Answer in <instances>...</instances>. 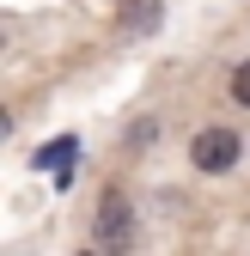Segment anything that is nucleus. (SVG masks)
Listing matches in <instances>:
<instances>
[{"mask_svg":"<svg viewBox=\"0 0 250 256\" xmlns=\"http://www.w3.org/2000/svg\"><path fill=\"white\" fill-rule=\"evenodd\" d=\"M92 244H98L104 256H128V250H134V202L122 196V189H104V196H98Z\"/></svg>","mask_w":250,"mask_h":256,"instance_id":"nucleus-1","label":"nucleus"},{"mask_svg":"<svg viewBox=\"0 0 250 256\" xmlns=\"http://www.w3.org/2000/svg\"><path fill=\"white\" fill-rule=\"evenodd\" d=\"M116 18H122V30H128V37H146V30H159L165 12H159V0H122Z\"/></svg>","mask_w":250,"mask_h":256,"instance_id":"nucleus-3","label":"nucleus"},{"mask_svg":"<svg viewBox=\"0 0 250 256\" xmlns=\"http://www.w3.org/2000/svg\"><path fill=\"white\" fill-rule=\"evenodd\" d=\"M232 104H250V61L232 74Z\"/></svg>","mask_w":250,"mask_h":256,"instance_id":"nucleus-6","label":"nucleus"},{"mask_svg":"<svg viewBox=\"0 0 250 256\" xmlns=\"http://www.w3.org/2000/svg\"><path fill=\"white\" fill-rule=\"evenodd\" d=\"M238 152H244V140L232 134V128H202V134L190 140V158H196V171H208V177L232 171V165H238Z\"/></svg>","mask_w":250,"mask_h":256,"instance_id":"nucleus-2","label":"nucleus"},{"mask_svg":"<svg viewBox=\"0 0 250 256\" xmlns=\"http://www.w3.org/2000/svg\"><path fill=\"white\" fill-rule=\"evenodd\" d=\"M152 134H159V122L146 116V122H134V128H128V146H152Z\"/></svg>","mask_w":250,"mask_h":256,"instance_id":"nucleus-5","label":"nucleus"},{"mask_svg":"<svg viewBox=\"0 0 250 256\" xmlns=\"http://www.w3.org/2000/svg\"><path fill=\"white\" fill-rule=\"evenodd\" d=\"M80 256H104V250H80Z\"/></svg>","mask_w":250,"mask_h":256,"instance_id":"nucleus-7","label":"nucleus"},{"mask_svg":"<svg viewBox=\"0 0 250 256\" xmlns=\"http://www.w3.org/2000/svg\"><path fill=\"white\" fill-rule=\"evenodd\" d=\"M74 152H80V140H74V134H61V140H49V146L37 152V165H43V171H49V165H55V171H68V165H74Z\"/></svg>","mask_w":250,"mask_h":256,"instance_id":"nucleus-4","label":"nucleus"}]
</instances>
